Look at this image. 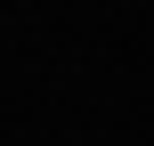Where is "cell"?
I'll use <instances>...</instances> for the list:
<instances>
[]
</instances>
